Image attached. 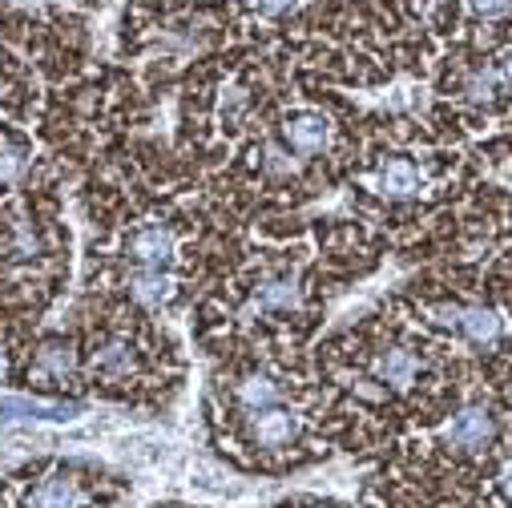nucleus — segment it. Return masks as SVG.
Wrapping results in <instances>:
<instances>
[{
    "instance_id": "obj_1",
    "label": "nucleus",
    "mask_w": 512,
    "mask_h": 508,
    "mask_svg": "<svg viewBox=\"0 0 512 508\" xmlns=\"http://www.w3.org/2000/svg\"><path fill=\"white\" fill-rule=\"evenodd\" d=\"M492 436H496V420H492L488 408H464V412L452 416V424L444 428V440H448L452 448H460V452H480V448L492 444Z\"/></svg>"
},
{
    "instance_id": "obj_2",
    "label": "nucleus",
    "mask_w": 512,
    "mask_h": 508,
    "mask_svg": "<svg viewBox=\"0 0 512 508\" xmlns=\"http://www.w3.org/2000/svg\"><path fill=\"white\" fill-rule=\"evenodd\" d=\"M130 259L142 271H166L170 259H174V234L166 226H142L130 238Z\"/></svg>"
},
{
    "instance_id": "obj_3",
    "label": "nucleus",
    "mask_w": 512,
    "mask_h": 508,
    "mask_svg": "<svg viewBox=\"0 0 512 508\" xmlns=\"http://www.w3.org/2000/svg\"><path fill=\"white\" fill-rule=\"evenodd\" d=\"M327 138H331V125H327L323 113H295L283 125V142L295 154H319L327 146Z\"/></svg>"
},
{
    "instance_id": "obj_4",
    "label": "nucleus",
    "mask_w": 512,
    "mask_h": 508,
    "mask_svg": "<svg viewBox=\"0 0 512 508\" xmlns=\"http://www.w3.org/2000/svg\"><path fill=\"white\" fill-rule=\"evenodd\" d=\"M250 436H254V444H263V448H287L299 436V420H295V412L275 404L267 412H254Z\"/></svg>"
},
{
    "instance_id": "obj_5",
    "label": "nucleus",
    "mask_w": 512,
    "mask_h": 508,
    "mask_svg": "<svg viewBox=\"0 0 512 508\" xmlns=\"http://www.w3.org/2000/svg\"><path fill=\"white\" fill-rule=\"evenodd\" d=\"M81 404H49L29 396H0V420H73Z\"/></svg>"
},
{
    "instance_id": "obj_6",
    "label": "nucleus",
    "mask_w": 512,
    "mask_h": 508,
    "mask_svg": "<svg viewBox=\"0 0 512 508\" xmlns=\"http://www.w3.org/2000/svg\"><path fill=\"white\" fill-rule=\"evenodd\" d=\"M420 186H424V174H420L408 158L383 162L379 174H375V190H379L383 198H412V194H420Z\"/></svg>"
},
{
    "instance_id": "obj_7",
    "label": "nucleus",
    "mask_w": 512,
    "mask_h": 508,
    "mask_svg": "<svg viewBox=\"0 0 512 508\" xmlns=\"http://www.w3.org/2000/svg\"><path fill=\"white\" fill-rule=\"evenodd\" d=\"M81 504H85V492L69 476H49L29 496V508H81Z\"/></svg>"
},
{
    "instance_id": "obj_8",
    "label": "nucleus",
    "mask_w": 512,
    "mask_h": 508,
    "mask_svg": "<svg viewBox=\"0 0 512 508\" xmlns=\"http://www.w3.org/2000/svg\"><path fill=\"white\" fill-rule=\"evenodd\" d=\"M371 371H375L379 384L408 388L412 379H416V355H412V351H404V347H388V351H379V355H375Z\"/></svg>"
},
{
    "instance_id": "obj_9",
    "label": "nucleus",
    "mask_w": 512,
    "mask_h": 508,
    "mask_svg": "<svg viewBox=\"0 0 512 508\" xmlns=\"http://www.w3.org/2000/svg\"><path fill=\"white\" fill-rule=\"evenodd\" d=\"M456 331L472 343H496L504 331V319L492 307H460L456 311Z\"/></svg>"
},
{
    "instance_id": "obj_10",
    "label": "nucleus",
    "mask_w": 512,
    "mask_h": 508,
    "mask_svg": "<svg viewBox=\"0 0 512 508\" xmlns=\"http://www.w3.org/2000/svg\"><path fill=\"white\" fill-rule=\"evenodd\" d=\"M259 307H263V311H275V315H291V311L303 307V287H299L291 275L271 279V283L259 287Z\"/></svg>"
},
{
    "instance_id": "obj_11",
    "label": "nucleus",
    "mask_w": 512,
    "mask_h": 508,
    "mask_svg": "<svg viewBox=\"0 0 512 508\" xmlns=\"http://www.w3.org/2000/svg\"><path fill=\"white\" fill-rule=\"evenodd\" d=\"M93 371H97L101 379H125V375L134 371V351H130V343H121V339L101 343V347L93 351Z\"/></svg>"
},
{
    "instance_id": "obj_12",
    "label": "nucleus",
    "mask_w": 512,
    "mask_h": 508,
    "mask_svg": "<svg viewBox=\"0 0 512 508\" xmlns=\"http://www.w3.org/2000/svg\"><path fill=\"white\" fill-rule=\"evenodd\" d=\"M234 396H238V404L254 416V412H267V408L279 404V384H275V379H267V375H246Z\"/></svg>"
},
{
    "instance_id": "obj_13",
    "label": "nucleus",
    "mask_w": 512,
    "mask_h": 508,
    "mask_svg": "<svg viewBox=\"0 0 512 508\" xmlns=\"http://www.w3.org/2000/svg\"><path fill=\"white\" fill-rule=\"evenodd\" d=\"M37 367L49 375V379H69L77 371V351L65 343V339H45L41 351H37Z\"/></svg>"
},
{
    "instance_id": "obj_14",
    "label": "nucleus",
    "mask_w": 512,
    "mask_h": 508,
    "mask_svg": "<svg viewBox=\"0 0 512 508\" xmlns=\"http://www.w3.org/2000/svg\"><path fill=\"white\" fill-rule=\"evenodd\" d=\"M130 291H134V299L158 307V303H166V299L174 295V279H170L166 271H138V275L130 279Z\"/></svg>"
},
{
    "instance_id": "obj_15",
    "label": "nucleus",
    "mask_w": 512,
    "mask_h": 508,
    "mask_svg": "<svg viewBox=\"0 0 512 508\" xmlns=\"http://www.w3.org/2000/svg\"><path fill=\"white\" fill-rule=\"evenodd\" d=\"M492 93H496V77L492 73H476L468 81V101H492Z\"/></svg>"
},
{
    "instance_id": "obj_16",
    "label": "nucleus",
    "mask_w": 512,
    "mask_h": 508,
    "mask_svg": "<svg viewBox=\"0 0 512 508\" xmlns=\"http://www.w3.org/2000/svg\"><path fill=\"white\" fill-rule=\"evenodd\" d=\"M17 170H21V154H17L13 146L0 142V182H13V178H17Z\"/></svg>"
},
{
    "instance_id": "obj_17",
    "label": "nucleus",
    "mask_w": 512,
    "mask_h": 508,
    "mask_svg": "<svg viewBox=\"0 0 512 508\" xmlns=\"http://www.w3.org/2000/svg\"><path fill=\"white\" fill-rule=\"evenodd\" d=\"M472 5V13H480V17H504L508 9H512V0H468Z\"/></svg>"
},
{
    "instance_id": "obj_18",
    "label": "nucleus",
    "mask_w": 512,
    "mask_h": 508,
    "mask_svg": "<svg viewBox=\"0 0 512 508\" xmlns=\"http://www.w3.org/2000/svg\"><path fill=\"white\" fill-rule=\"evenodd\" d=\"M267 170H275V174H291V170H295V162H291V154H287V150L271 146V150H267Z\"/></svg>"
},
{
    "instance_id": "obj_19",
    "label": "nucleus",
    "mask_w": 512,
    "mask_h": 508,
    "mask_svg": "<svg viewBox=\"0 0 512 508\" xmlns=\"http://www.w3.org/2000/svg\"><path fill=\"white\" fill-rule=\"evenodd\" d=\"M254 5H259L263 13H271V17H279V13H291L299 0H254Z\"/></svg>"
},
{
    "instance_id": "obj_20",
    "label": "nucleus",
    "mask_w": 512,
    "mask_h": 508,
    "mask_svg": "<svg viewBox=\"0 0 512 508\" xmlns=\"http://www.w3.org/2000/svg\"><path fill=\"white\" fill-rule=\"evenodd\" d=\"M500 488H504V496L512 500V460H508V464L500 468Z\"/></svg>"
},
{
    "instance_id": "obj_21",
    "label": "nucleus",
    "mask_w": 512,
    "mask_h": 508,
    "mask_svg": "<svg viewBox=\"0 0 512 508\" xmlns=\"http://www.w3.org/2000/svg\"><path fill=\"white\" fill-rule=\"evenodd\" d=\"M504 81H508V85H512V53H508V57H504Z\"/></svg>"
}]
</instances>
